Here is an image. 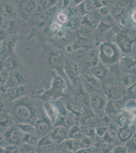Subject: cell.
Wrapping results in <instances>:
<instances>
[{
    "mask_svg": "<svg viewBox=\"0 0 136 153\" xmlns=\"http://www.w3.org/2000/svg\"><path fill=\"white\" fill-rule=\"evenodd\" d=\"M66 9L61 10L57 13L56 16L57 21L61 24L65 26L69 22L70 18H69V15L71 14V11L69 12H66Z\"/></svg>",
    "mask_w": 136,
    "mask_h": 153,
    "instance_id": "obj_37",
    "label": "cell"
},
{
    "mask_svg": "<svg viewBox=\"0 0 136 153\" xmlns=\"http://www.w3.org/2000/svg\"><path fill=\"white\" fill-rule=\"evenodd\" d=\"M1 67L5 68L10 73L16 71L19 67V58L15 52L13 53L3 62L1 63Z\"/></svg>",
    "mask_w": 136,
    "mask_h": 153,
    "instance_id": "obj_25",
    "label": "cell"
},
{
    "mask_svg": "<svg viewBox=\"0 0 136 153\" xmlns=\"http://www.w3.org/2000/svg\"><path fill=\"white\" fill-rule=\"evenodd\" d=\"M36 128V135L39 137H42L49 134L54 126L48 117H44L39 115L34 124Z\"/></svg>",
    "mask_w": 136,
    "mask_h": 153,
    "instance_id": "obj_11",
    "label": "cell"
},
{
    "mask_svg": "<svg viewBox=\"0 0 136 153\" xmlns=\"http://www.w3.org/2000/svg\"><path fill=\"white\" fill-rule=\"evenodd\" d=\"M86 113V112H85ZM82 119L81 120V124H85V125L95 128L96 126L97 120L95 117V113L93 110H90L88 112V114H83Z\"/></svg>",
    "mask_w": 136,
    "mask_h": 153,
    "instance_id": "obj_33",
    "label": "cell"
},
{
    "mask_svg": "<svg viewBox=\"0 0 136 153\" xmlns=\"http://www.w3.org/2000/svg\"><path fill=\"white\" fill-rule=\"evenodd\" d=\"M74 99L82 108L84 112L91 110L90 104V94L84 89L79 88L75 93Z\"/></svg>",
    "mask_w": 136,
    "mask_h": 153,
    "instance_id": "obj_17",
    "label": "cell"
},
{
    "mask_svg": "<svg viewBox=\"0 0 136 153\" xmlns=\"http://www.w3.org/2000/svg\"><path fill=\"white\" fill-rule=\"evenodd\" d=\"M19 146L21 153L35 152V148L27 143H21Z\"/></svg>",
    "mask_w": 136,
    "mask_h": 153,
    "instance_id": "obj_43",
    "label": "cell"
},
{
    "mask_svg": "<svg viewBox=\"0 0 136 153\" xmlns=\"http://www.w3.org/2000/svg\"><path fill=\"white\" fill-rule=\"evenodd\" d=\"M124 110L133 115V112L136 110V99L132 97L128 99L124 104Z\"/></svg>",
    "mask_w": 136,
    "mask_h": 153,
    "instance_id": "obj_39",
    "label": "cell"
},
{
    "mask_svg": "<svg viewBox=\"0 0 136 153\" xmlns=\"http://www.w3.org/2000/svg\"><path fill=\"white\" fill-rule=\"evenodd\" d=\"M129 91L131 93L136 95V83L135 84L131 86L129 88Z\"/></svg>",
    "mask_w": 136,
    "mask_h": 153,
    "instance_id": "obj_47",
    "label": "cell"
},
{
    "mask_svg": "<svg viewBox=\"0 0 136 153\" xmlns=\"http://www.w3.org/2000/svg\"><path fill=\"white\" fill-rule=\"evenodd\" d=\"M1 17L9 19H18L14 0H1Z\"/></svg>",
    "mask_w": 136,
    "mask_h": 153,
    "instance_id": "obj_13",
    "label": "cell"
},
{
    "mask_svg": "<svg viewBox=\"0 0 136 153\" xmlns=\"http://www.w3.org/2000/svg\"><path fill=\"white\" fill-rule=\"evenodd\" d=\"M81 83L83 88L89 94L99 91L102 86L101 81L88 73L82 76Z\"/></svg>",
    "mask_w": 136,
    "mask_h": 153,
    "instance_id": "obj_8",
    "label": "cell"
},
{
    "mask_svg": "<svg viewBox=\"0 0 136 153\" xmlns=\"http://www.w3.org/2000/svg\"><path fill=\"white\" fill-rule=\"evenodd\" d=\"M19 39V36H10L1 40V63L14 53Z\"/></svg>",
    "mask_w": 136,
    "mask_h": 153,
    "instance_id": "obj_7",
    "label": "cell"
},
{
    "mask_svg": "<svg viewBox=\"0 0 136 153\" xmlns=\"http://www.w3.org/2000/svg\"><path fill=\"white\" fill-rule=\"evenodd\" d=\"M79 128L83 133L86 136H88L92 138L93 137L95 138V137L97 136L95 128L85 125V124H81L80 123L79 124Z\"/></svg>",
    "mask_w": 136,
    "mask_h": 153,
    "instance_id": "obj_38",
    "label": "cell"
},
{
    "mask_svg": "<svg viewBox=\"0 0 136 153\" xmlns=\"http://www.w3.org/2000/svg\"><path fill=\"white\" fill-rule=\"evenodd\" d=\"M81 61L83 65L85 68H88V70L99 65L100 59L98 47L93 46L90 48Z\"/></svg>",
    "mask_w": 136,
    "mask_h": 153,
    "instance_id": "obj_15",
    "label": "cell"
},
{
    "mask_svg": "<svg viewBox=\"0 0 136 153\" xmlns=\"http://www.w3.org/2000/svg\"><path fill=\"white\" fill-rule=\"evenodd\" d=\"M116 19L113 16L109 13L102 18L99 24L95 30V32L100 34L106 33L108 31L115 26Z\"/></svg>",
    "mask_w": 136,
    "mask_h": 153,
    "instance_id": "obj_20",
    "label": "cell"
},
{
    "mask_svg": "<svg viewBox=\"0 0 136 153\" xmlns=\"http://www.w3.org/2000/svg\"><path fill=\"white\" fill-rule=\"evenodd\" d=\"M15 124L24 134H36V128L33 124L26 123H15Z\"/></svg>",
    "mask_w": 136,
    "mask_h": 153,
    "instance_id": "obj_35",
    "label": "cell"
},
{
    "mask_svg": "<svg viewBox=\"0 0 136 153\" xmlns=\"http://www.w3.org/2000/svg\"><path fill=\"white\" fill-rule=\"evenodd\" d=\"M52 82L50 89L46 92V97L51 99H57L63 94L66 83L63 78L57 74L52 73Z\"/></svg>",
    "mask_w": 136,
    "mask_h": 153,
    "instance_id": "obj_6",
    "label": "cell"
},
{
    "mask_svg": "<svg viewBox=\"0 0 136 153\" xmlns=\"http://www.w3.org/2000/svg\"><path fill=\"white\" fill-rule=\"evenodd\" d=\"M65 70L68 76L73 83L77 84L79 81V68L76 61L74 60L68 61L66 59Z\"/></svg>",
    "mask_w": 136,
    "mask_h": 153,
    "instance_id": "obj_19",
    "label": "cell"
},
{
    "mask_svg": "<svg viewBox=\"0 0 136 153\" xmlns=\"http://www.w3.org/2000/svg\"><path fill=\"white\" fill-rule=\"evenodd\" d=\"M69 111L74 115V116L81 117L84 113V111L79 105L78 104L75 99H71L68 101L65 105Z\"/></svg>",
    "mask_w": 136,
    "mask_h": 153,
    "instance_id": "obj_30",
    "label": "cell"
},
{
    "mask_svg": "<svg viewBox=\"0 0 136 153\" xmlns=\"http://www.w3.org/2000/svg\"><path fill=\"white\" fill-rule=\"evenodd\" d=\"M12 115L6 112L1 111V133L4 132L9 127L15 124Z\"/></svg>",
    "mask_w": 136,
    "mask_h": 153,
    "instance_id": "obj_28",
    "label": "cell"
},
{
    "mask_svg": "<svg viewBox=\"0 0 136 153\" xmlns=\"http://www.w3.org/2000/svg\"><path fill=\"white\" fill-rule=\"evenodd\" d=\"M100 61L106 65H111L118 62L121 58L119 47L110 42H103L98 47Z\"/></svg>",
    "mask_w": 136,
    "mask_h": 153,
    "instance_id": "obj_2",
    "label": "cell"
},
{
    "mask_svg": "<svg viewBox=\"0 0 136 153\" xmlns=\"http://www.w3.org/2000/svg\"><path fill=\"white\" fill-rule=\"evenodd\" d=\"M104 16L100 8H99L93 12L82 16V26L86 27L96 30Z\"/></svg>",
    "mask_w": 136,
    "mask_h": 153,
    "instance_id": "obj_9",
    "label": "cell"
},
{
    "mask_svg": "<svg viewBox=\"0 0 136 153\" xmlns=\"http://www.w3.org/2000/svg\"><path fill=\"white\" fill-rule=\"evenodd\" d=\"M136 52V39L132 41L131 45V52Z\"/></svg>",
    "mask_w": 136,
    "mask_h": 153,
    "instance_id": "obj_46",
    "label": "cell"
},
{
    "mask_svg": "<svg viewBox=\"0 0 136 153\" xmlns=\"http://www.w3.org/2000/svg\"><path fill=\"white\" fill-rule=\"evenodd\" d=\"M14 1L18 18L22 21H29L38 9V0H14Z\"/></svg>",
    "mask_w": 136,
    "mask_h": 153,
    "instance_id": "obj_3",
    "label": "cell"
},
{
    "mask_svg": "<svg viewBox=\"0 0 136 153\" xmlns=\"http://www.w3.org/2000/svg\"><path fill=\"white\" fill-rule=\"evenodd\" d=\"M79 124L76 123V124L69 129V138L82 140L86 136L80 129Z\"/></svg>",
    "mask_w": 136,
    "mask_h": 153,
    "instance_id": "obj_34",
    "label": "cell"
},
{
    "mask_svg": "<svg viewBox=\"0 0 136 153\" xmlns=\"http://www.w3.org/2000/svg\"><path fill=\"white\" fill-rule=\"evenodd\" d=\"M136 132V126L131 124L129 125L119 128V140L122 143H126L129 140Z\"/></svg>",
    "mask_w": 136,
    "mask_h": 153,
    "instance_id": "obj_24",
    "label": "cell"
},
{
    "mask_svg": "<svg viewBox=\"0 0 136 153\" xmlns=\"http://www.w3.org/2000/svg\"><path fill=\"white\" fill-rule=\"evenodd\" d=\"M108 97L103 92L96 91L90 94V107L93 112L99 109H105L108 101Z\"/></svg>",
    "mask_w": 136,
    "mask_h": 153,
    "instance_id": "obj_12",
    "label": "cell"
},
{
    "mask_svg": "<svg viewBox=\"0 0 136 153\" xmlns=\"http://www.w3.org/2000/svg\"><path fill=\"white\" fill-rule=\"evenodd\" d=\"M88 73L93 75L101 81L105 80L109 74V69L106 65L100 61L99 65L88 70Z\"/></svg>",
    "mask_w": 136,
    "mask_h": 153,
    "instance_id": "obj_23",
    "label": "cell"
},
{
    "mask_svg": "<svg viewBox=\"0 0 136 153\" xmlns=\"http://www.w3.org/2000/svg\"><path fill=\"white\" fill-rule=\"evenodd\" d=\"M1 153H21L19 146L15 144H8L4 148L1 147Z\"/></svg>",
    "mask_w": 136,
    "mask_h": 153,
    "instance_id": "obj_41",
    "label": "cell"
},
{
    "mask_svg": "<svg viewBox=\"0 0 136 153\" xmlns=\"http://www.w3.org/2000/svg\"><path fill=\"white\" fill-rule=\"evenodd\" d=\"M118 47L125 53L131 52V45L132 41L127 37L126 33L124 32H119L117 37Z\"/></svg>",
    "mask_w": 136,
    "mask_h": 153,
    "instance_id": "obj_27",
    "label": "cell"
},
{
    "mask_svg": "<svg viewBox=\"0 0 136 153\" xmlns=\"http://www.w3.org/2000/svg\"><path fill=\"white\" fill-rule=\"evenodd\" d=\"M109 99L121 100L124 97V92L123 90L117 87H111L107 89V92L105 93Z\"/></svg>",
    "mask_w": 136,
    "mask_h": 153,
    "instance_id": "obj_31",
    "label": "cell"
},
{
    "mask_svg": "<svg viewBox=\"0 0 136 153\" xmlns=\"http://www.w3.org/2000/svg\"><path fill=\"white\" fill-rule=\"evenodd\" d=\"M26 82V76L24 74L20 71H16L11 72L10 76L7 81L5 85L1 87V91H3L8 87H16L18 86L24 85Z\"/></svg>",
    "mask_w": 136,
    "mask_h": 153,
    "instance_id": "obj_18",
    "label": "cell"
},
{
    "mask_svg": "<svg viewBox=\"0 0 136 153\" xmlns=\"http://www.w3.org/2000/svg\"><path fill=\"white\" fill-rule=\"evenodd\" d=\"M55 144L59 145L69 138V129L62 126H54L49 133Z\"/></svg>",
    "mask_w": 136,
    "mask_h": 153,
    "instance_id": "obj_16",
    "label": "cell"
},
{
    "mask_svg": "<svg viewBox=\"0 0 136 153\" xmlns=\"http://www.w3.org/2000/svg\"><path fill=\"white\" fill-rule=\"evenodd\" d=\"M24 134L14 124L1 133V137L5 140L7 145L15 144L19 146L22 143Z\"/></svg>",
    "mask_w": 136,
    "mask_h": 153,
    "instance_id": "obj_5",
    "label": "cell"
},
{
    "mask_svg": "<svg viewBox=\"0 0 136 153\" xmlns=\"http://www.w3.org/2000/svg\"><path fill=\"white\" fill-rule=\"evenodd\" d=\"M117 123L118 126L124 127L132 124L133 120V115L124 110L117 116Z\"/></svg>",
    "mask_w": 136,
    "mask_h": 153,
    "instance_id": "obj_29",
    "label": "cell"
},
{
    "mask_svg": "<svg viewBox=\"0 0 136 153\" xmlns=\"http://www.w3.org/2000/svg\"><path fill=\"white\" fill-rule=\"evenodd\" d=\"M1 92L6 101L10 104L26 96V89L24 85L8 87Z\"/></svg>",
    "mask_w": 136,
    "mask_h": 153,
    "instance_id": "obj_10",
    "label": "cell"
},
{
    "mask_svg": "<svg viewBox=\"0 0 136 153\" xmlns=\"http://www.w3.org/2000/svg\"><path fill=\"white\" fill-rule=\"evenodd\" d=\"M121 100H108L105 110L110 117L117 116L124 109V104Z\"/></svg>",
    "mask_w": 136,
    "mask_h": 153,
    "instance_id": "obj_21",
    "label": "cell"
},
{
    "mask_svg": "<svg viewBox=\"0 0 136 153\" xmlns=\"http://www.w3.org/2000/svg\"><path fill=\"white\" fill-rule=\"evenodd\" d=\"M118 134L119 129H118L117 127L111 122L107 132L102 138L106 141L112 143L117 139H119Z\"/></svg>",
    "mask_w": 136,
    "mask_h": 153,
    "instance_id": "obj_26",
    "label": "cell"
},
{
    "mask_svg": "<svg viewBox=\"0 0 136 153\" xmlns=\"http://www.w3.org/2000/svg\"><path fill=\"white\" fill-rule=\"evenodd\" d=\"M48 64L54 70H65L66 58L62 51L59 49L48 48L47 50Z\"/></svg>",
    "mask_w": 136,
    "mask_h": 153,
    "instance_id": "obj_4",
    "label": "cell"
},
{
    "mask_svg": "<svg viewBox=\"0 0 136 153\" xmlns=\"http://www.w3.org/2000/svg\"><path fill=\"white\" fill-rule=\"evenodd\" d=\"M24 97L13 103L11 114L15 123H26L34 125L39 115L35 104Z\"/></svg>",
    "mask_w": 136,
    "mask_h": 153,
    "instance_id": "obj_1",
    "label": "cell"
},
{
    "mask_svg": "<svg viewBox=\"0 0 136 153\" xmlns=\"http://www.w3.org/2000/svg\"><path fill=\"white\" fill-rule=\"evenodd\" d=\"M65 26L73 31H78L82 27V16H72Z\"/></svg>",
    "mask_w": 136,
    "mask_h": 153,
    "instance_id": "obj_32",
    "label": "cell"
},
{
    "mask_svg": "<svg viewBox=\"0 0 136 153\" xmlns=\"http://www.w3.org/2000/svg\"><path fill=\"white\" fill-rule=\"evenodd\" d=\"M55 150V143L49 134L40 138L35 148L36 153H53Z\"/></svg>",
    "mask_w": 136,
    "mask_h": 153,
    "instance_id": "obj_14",
    "label": "cell"
},
{
    "mask_svg": "<svg viewBox=\"0 0 136 153\" xmlns=\"http://www.w3.org/2000/svg\"><path fill=\"white\" fill-rule=\"evenodd\" d=\"M94 113H95V117H96L97 122L105 120L108 118L109 117H110L107 114L104 109L98 110L96 111H95Z\"/></svg>",
    "mask_w": 136,
    "mask_h": 153,
    "instance_id": "obj_42",
    "label": "cell"
},
{
    "mask_svg": "<svg viewBox=\"0 0 136 153\" xmlns=\"http://www.w3.org/2000/svg\"><path fill=\"white\" fill-rule=\"evenodd\" d=\"M0 76H1V87H3L5 85L7 81L8 80L11 73L10 71L3 67L1 68L0 71Z\"/></svg>",
    "mask_w": 136,
    "mask_h": 153,
    "instance_id": "obj_40",
    "label": "cell"
},
{
    "mask_svg": "<svg viewBox=\"0 0 136 153\" xmlns=\"http://www.w3.org/2000/svg\"><path fill=\"white\" fill-rule=\"evenodd\" d=\"M95 146L98 150L99 152L102 153H111L113 147L112 146V143H109L103 139L101 141L95 144Z\"/></svg>",
    "mask_w": 136,
    "mask_h": 153,
    "instance_id": "obj_36",
    "label": "cell"
},
{
    "mask_svg": "<svg viewBox=\"0 0 136 153\" xmlns=\"http://www.w3.org/2000/svg\"><path fill=\"white\" fill-rule=\"evenodd\" d=\"M131 140L133 142V144L135 146L136 148V133L135 132L134 135L133 136V137L131 138Z\"/></svg>",
    "mask_w": 136,
    "mask_h": 153,
    "instance_id": "obj_49",
    "label": "cell"
},
{
    "mask_svg": "<svg viewBox=\"0 0 136 153\" xmlns=\"http://www.w3.org/2000/svg\"><path fill=\"white\" fill-rule=\"evenodd\" d=\"M111 153H128V150L125 145H117L112 148Z\"/></svg>",
    "mask_w": 136,
    "mask_h": 153,
    "instance_id": "obj_44",
    "label": "cell"
},
{
    "mask_svg": "<svg viewBox=\"0 0 136 153\" xmlns=\"http://www.w3.org/2000/svg\"><path fill=\"white\" fill-rule=\"evenodd\" d=\"M131 19L133 22L136 24V9L133 11L131 14Z\"/></svg>",
    "mask_w": 136,
    "mask_h": 153,
    "instance_id": "obj_48",
    "label": "cell"
},
{
    "mask_svg": "<svg viewBox=\"0 0 136 153\" xmlns=\"http://www.w3.org/2000/svg\"><path fill=\"white\" fill-rule=\"evenodd\" d=\"M43 108L47 117L54 126L60 115L56 105L51 102H46L43 105Z\"/></svg>",
    "mask_w": 136,
    "mask_h": 153,
    "instance_id": "obj_22",
    "label": "cell"
},
{
    "mask_svg": "<svg viewBox=\"0 0 136 153\" xmlns=\"http://www.w3.org/2000/svg\"><path fill=\"white\" fill-rule=\"evenodd\" d=\"M85 1V0H72L70 5H71L72 8V7H75V6L79 5V4L81 3L82 2Z\"/></svg>",
    "mask_w": 136,
    "mask_h": 153,
    "instance_id": "obj_45",
    "label": "cell"
}]
</instances>
